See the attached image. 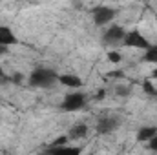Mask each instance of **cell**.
Here are the masks:
<instances>
[{
	"label": "cell",
	"mask_w": 157,
	"mask_h": 155,
	"mask_svg": "<svg viewBox=\"0 0 157 155\" xmlns=\"http://www.w3.org/2000/svg\"><path fill=\"white\" fill-rule=\"evenodd\" d=\"M55 80H59V75L53 70H35L29 75V84L35 88H49Z\"/></svg>",
	"instance_id": "1"
},
{
	"label": "cell",
	"mask_w": 157,
	"mask_h": 155,
	"mask_svg": "<svg viewBox=\"0 0 157 155\" xmlns=\"http://www.w3.org/2000/svg\"><path fill=\"white\" fill-rule=\"evenodd\" d=\"M122 46H126V47H137V49H150L152 47V44L148 42V39L141 33V31H137V29H133V31H128L126 35H124V40H122Z\"/></svg>",
	"instance_id": "2"
},
{
	"label": "cell",
	"mask_w": 157,
	"mask_h": 155,
	"mask_svg": "<svg viewBox=\"0 0 157 155\" xmlns=\"http://www.w3.org/2000/svg\"><path fill=\"white\" fill-rule=\"evenodd\" d=\"M84 106H86V95L80 93V91L68 93L64 97V100H62V110L64 112H78Z\"/></svg>",
	"instance_id": "3"
},
{
	"label": "cell",
	"mask_w": 157,
	"mask_h": 155,
	"mask_svg": "<svg viewBox=\"0 0 157 155\" xmlns=\"http://www.w3.org/2000/svg\"><path fill=\"white\" fill-rule=\"evenodd\" d=\"M115 17V11L108 6H99L93 9V22L97 26H108Z\"/></svg>",
	"instance_id": "4"
},
{
	"label": "cell",
	"mask_w": 157,
	"mask_h": 155,
	"mask_svg": "<svg viewBox=\"0 0 157 155\" xmlns=\"http://www.w3.org/2000/svg\"><path fill=\"white\" fill-rule=\"evenodd\" d=\"M124 35H126V31L121 28V26H110L106 31H104V42L106 44H122V40H124Z\"/></svg>",
	"instance_id": "5"
},
{
	"label": "cell",
	"mask_w": 157,
	"mask_h": 155,
	"mask_svg": "<svg viewBox=\"0 0 157 155\" xmlns=\"http://www.w3.org/2000/svg\"><path fill=\"white\" fill-rule=\"evenodd\" d=\"M117 126H119V119H115V117H102L97 122V131L99 133H110Z\"/></svg>",
	"instance_id": "6"
},
{
	"label": "cell",
	"mask_w": 157,
	"mask_h": 155,
	"mask_svg": "<svg viewBox=\"0 0 157 155\" xmlns=\"http://www.w3.org/2000/svg\"><path fill=\"white\" fill-rule=\"evenodd\" d=\"M59 82L66 88H82L84 82L78 75H73V73H64V75H59Z\"/></svg>",
	"instance_id": "7"
},
{
	"label": "cell",
	"mask_w": 157,
	"mask_h": 155,
	"mask_svg": "<svg viewBox=\"0 0 157 155\" xmlns=\"http://www.w3.org/2000/svg\"><path fill=\"white\" fill-rule=\"evenodd\" d=\"M13 44H17V37H15L13 29L7 26H0V46L6 47V46H13Z\"/></svg>",
	"instance_id": "8"
},
{
	"label": "cell",
	"mask_w": 157,
	"mask_h": 155,
	"mask_svg": "<svg viewBox=\"0 0 157 155\" xmlns=\"http://www.w3.org/2000/svg\"><path fill=\"white\" fill-rule=\"evenodd\" d=\"M48 155H80V148H75V146H51Z\"/></svg>",
	"instance_id": "9"
},
{
	"label": "cell",
	"mask_w": 157,
	"mask_h": 155,
	"mask_svg": "<svg viewBox=\"0 0 157 155\" xmlns=\"http://www.w3.org/2000/svg\"><path fill=\"white\" fill-rule=\"evenodd\" d=\"M155 135H157V128H154V126H144V128H141L137 131V141L139 142H148Z\"/></svg>",
	"instance_id": "10"
},
{
	"label": "cell",
	"mask_w": 157,
	"mask_h": 155,
	"mask_svg": "<svg viewBox=\"0 0 157 155\" xmlns=\"http://www.w3.org/2000/svg\"><path fill=\"white\" fill-rule=\"evenodd\" d=\"M88 135V126L84 124V122H78L75 126H71V130H70V139H82V137H86Z\"/></svg>",
	"instance_id": "11"
},
{
	"label": "cell",
	"mask_w": 157,
	"mask_h": 155,
	"mask_svg": "<svg viewBox=\"0 0 157 155\" xmlns=\"http://www.w3.org/2000/svg\"><path fill=\"white\" fill-rule=\"evenodd\" d=\"M143 60L144 62H150V64H157V46H152L150 49H146Z\"/></svg>",
	"instance_id": "12"
},
{
	"label": "cell",
	"mask_w": 157,
	"mask_h": 155,
	"mask_svg": "<svg viewBox=\"0 0 157 155\" xmlns=\"http://www.w3.org/2000/svg\"><path fill=\"white\" fill-rule=\"evenodd\" d=\"M143 89H144L146 93H150V95H157V89H155V86L152 84V80H150V78H146V80L143 82Z\"/></svg>",
	"instance_id": "13"
},
{
	"label": "cell",
	"mask_w": 157,
	"mask_h": 155,
	"mask_svg": "<svg viewBox=\"0 0 157 155\" xmlns=\"http://www.w3.org/2000/svg\"><path fill=\"white\" fill-rule=\"evenodd\" d=\"M108 60H110L112 64H119V62L122 60V55H121L119 51H108Z\"/></svg>",
	"instance_id": "14"
},
{
	"label": "cell",
	"mask_w": 157,
	"mask_h": 155,
	"mask_svg": "<svg viewBox=\"0 0 157 155\" xmlns=\"http://www.w3.org/2000/svg\"><path fill=\"white\" fill-rule=\"evenodd\" d=\"M68 141H70V137H68V135H62V137L55 139V141L51 142V146H66V144H68Z\"/></svg>",
	"instance_id": "15"
},
{
	"label": "cell",
	"mask_w": 157,
	"mask_h": 155,
	"mask_svg": "<svg viewBox=\"0 0 157 155\" xmlns=\"http://www.w3.org/2000/svg\"><path fill=\"white\" fill-rule=\"evenodd\" d=\"M148 148H150L152 152H157V135L154 137V139H150V141H148Z\"/></svg>",
	"instance_id": "16"
},
{
	"label": "cell",
	"mask_w": 157,
	"mask_h": 155,
	"mask_svg": "<svg viewBox=\"0 0 157 155\" xmlns=\"http://www.w3.org/2000/svg\"><path fill=\"white\" fill-rule=\"evenodd\" d=\"M117 93L119 95H128L130 93V88L128 86H117Z\"/></svg>",
	"instance_id": "17"
},
{
	"label": "cell",
	"mask_w": 157,
	"mask_h": 155,
	"mask_svg": "<svg viewBox=\"0 0 157 155\" xmlns=\"http://www.w3.org/2000/svg\"><path fill=\"white\" fill-rule=\"evenodd\" d=\"M122 75H124V73H122V71H110V73H108V77H122Z\"/></svg>",
	"instance_id": "18"
},
{
	"label": "cell",
	"mask_w": 157,
	"mask_h": 155,
	"mask_svg": "<svg viewBox=\"0 0 157 155\" xmlns=\"http://www.w3.org/2000/svg\"><path fill=\"white\" fill-rule=\"evenodd\" d=\"M152 78H155V80H157V68L152 71Z\"/></svg>",
	"instance_id": "19"
},
{
	"label": "cell",
	"mask_w": 157,
	"mask_h": 155,
	"mask_svg": "<svg viewBox=\"0 0 157 155\" xmlns=\"http://www.w3.org/2000/svg\"><path fill=\"white\" fill-rule=\"evenodd\" d=\"M2 75H4V71H2V66H0V77H2Z\"/></svg>",
	"instance_id": "20"
},
{
	"label": "cell",
	"mask_w": 157,
	"mask_h": 155,
	"mask_svg": "<svg viewBox=\"0 0 157 155\" xmlns=\"http://www.w3.org/2000/svg\"><path fill=\"white\" fill-rule=\"evenodd\" d=\"M2 51H4V47H2V46H0V53H2Z\"/></svg>",
	"instance_id": "21"
},
{
	"label": "cell",
	"mask_w": 157,
	"mask_h": 155,
	"mask_svg": "<svg viewBox=\"0 0 157 155\" xmlns=\"http://www.w3.org/2000/svg\"><path fill=\"white\" fill-rule=\"evenodd\" d=\"M155 22H157V17H155Z\"/></svg>",
	"instance_id": "22"
}]
</instances>
